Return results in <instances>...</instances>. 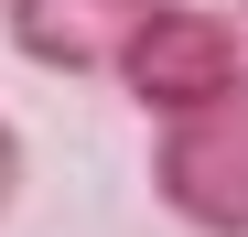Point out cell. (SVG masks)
I'll return each instance as SVG.
<instances>
[{
  "label": "cell",
  "mask_w": 248,
  "mask_h": 237,
  "mask_svg": "<svg viewBox=\"0 0 248 237\" xmlns=\"http://www.w3.org/2000/svg\"><path fill=\"white\" fill-rule=\"evenodd\" d=\"M0 11H11V0H0Z\"/></svg>",
  "instance_id": "cell-5"
},
{
  "label": "cell",
  "mask_w": 248,
  "mask_h": 237,
  "mask_svg": "<svg viewBox=\"0 0 248 237\" xmlns=\"http://www.w3.org/2000/svg\"><path fill=\"white\" fill-rule=\"evenodd\" d=\"M140 22H151V0H11L0 11V32L32 75H108Z\"/></svg>",
  "instance_id": "cell-3"
},
{
  "label": "cell",
  "mask_w": 248,
  "mask_h": 237,
  "mask_svg": "<svg viewBox=\"0 0 248 237\" xmlns=\"http://www.w3.org/2000/svg\"><path fill=\"white\" fill-rule=\"evenodd\" d=\"M108 87L130 97L151 130L162 118H194L248 87V11H216V0H151V22L119 44Z\"/></svg>",
  "instance_id": "cell-1"
},
{
  "label": "cell",
  "mask_w": 248,
  "mask_h": 237,
  "mask_svg": "<svg viewBox=\"0 0 248 237\" xmlns=\"http://www.w3.org/2000/svg\"><path fill=\"white\" fill-rule=\"evenodd\" d=\"M11 205H22V130L0 118V216H11Z\"/></svg>",
  "instance_id": "cell-4"
},
{
  "label": "cell",
  "mask_w": 248,
  "mask_h": 237,
  "mask_svg": "<svg viewBox=\"0 0 248 237\" xmlns=\"http://www.w3.org/2000/svg\"><path fill=\"white\" fill-rule=\"evenodd\" d=\"M151 205L184 237H248V87L151 130Z\"/></svg>",
  "instance_id": "cell-2"
}]
</instances>
